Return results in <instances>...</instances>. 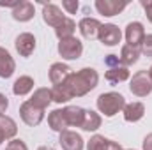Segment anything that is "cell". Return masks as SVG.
<instances>
[{"label": "cell", "mask_w": 152, "mask_h": 150, "mask_svg": "<svg viewBox=\"0 0 152 150\" xmlns=\"http://www.w3.org/2000/svg\"><path fill=\"white\" fill-rule=\"evenodd\" d=\"M99 83V74L94 67H83L78 73H71V76L62 83L71 97H83L92 92Z\"/></svg>", "instance_id": "1"}, {"label": "cell", "mask_w": 152, "mask_h": 150, "mask_svg": "<svg viewBox=\"0 0 152 150\" xmlns=\"http://www.w3.org/2000/svg\"><path fill=\"white\" fill-rule=\"evenodd\" d=\"M99 113H103L104 117H115L117 113H120L126 106V97L118 92H104L97 97L96 101Z\"/></svg>", "instance_id": "2"}, {"label": "cell", "mask_w": 152, "mask_h": 150, "mask_svg": "<svg viewBox=\"0 0 152 150\" xmlns=\"http://www.w3.org/2000/svg\"><path fill=\"white\" fill-rule=\"evenodd\" d=\"M129 92L136 97H147L152 92V79L147 71L134 73L129 81Z\"/></svg>", "instance_id": "3"}, {"label": "cell", "mask_w": 152, "mask_h": 150, "mask_svg": "<svg viewBox=\"0 0 152 150\" xmlns=\"http://www.w3.org/2000/svg\"><path fill=\"white\" fill-rule=\"evenodd\" d=\"M57 50H58V55L64 60H78L81 57V53H83V42L73 36V37L62 39L58 42Z\"/></svg>", "instance_id": "4"}, {"label": "cell", "mask_w": 152, "mask_h": 150, "mask_svg": "<svg viewBox=\"0 0 152 150\" xmlns=\"http://www.w3.org/2000/svg\"><path fill=\"white\" fill-rule=\"evenodd\" d=\"M44 111H46V110H41L37 106H34L30 101H25V103L20 106V117H21V120H23L28 127L39 125V124L42 122V118H44Z\"/></svg>", "instance_id": "5"}, {"label": "cell", "mask_w": 152, "mask_h": 150, "mask_svg": "<svg viewBox=\"0 0 152 150\" xmlns=\"http://www.w3.org/2000/svg\"><path fill=\"white\" fill-rule=\"evenodd\" d=\"M36 37H34V34H30V32H21L18 37L14 39V48H16V51L20 53V57H30L34 51H36Z\"/></svg>", "instance_id": "6"}, {"label": "cell", "mask_w": 152, "mask_h": 150, "mask_svg": "<svg viewBox=\"0 0 152 150\" xmlns=\"http://www.w3.org/2000/svg\"><path fill=\"white\" fill-rule=\"evenodd\" d=\"M99 41L104 44V46H117L122 39V32L120 28L115 25V23H104L101 25V30H99Z\"/></svg>", "instance_id": "7"}, {"label": "cell", "mask_w": 152, "mask_h": 150, "mask_svg": "<svg viewBox=\"0 0 152 150\" xmlns=\"http://www.w3.org/2000/svg\"><path fill=\"white\" fill-rule=\"evenodd\" d=\"M58 143H60L62 150H83V147H85L81 134H78L76 131H71V129H66L60 133Z\"/></svg>", "instance_id": "8"}, {"label": "cell", "mask_w": 152, "mask_h": 150, "mask_svg": "<svg viewBox=\"0 0 152 150\" xmlns=\"http://www.w3.org/2000/svg\"><path fill=\"white\" fill-rule=\"evenodd\" d=\"M124 36H126V42L129 46L140 48L143 39H145V28H143V25L140 21H131V23H127Z\"/></svg>", "instance_id": "9"}, {"label": "cell", "mask_w": 152, "mask_h": 150, "mask_svg": "<svg viewBox=\"0 0 152 150\" xmlns=\"http://www.w3.org/2000/svg\"><path fill=\"white\" fill-rule=\"evenodd\" d=\"M94 7L97 9L99 14L112 18V16L120 14V12L127 7V2H117V0H96V2H94Z\"/></svg>", "instance_id": "10"}, {"label": "cell", "mask_w": 152, "mask_h": 150, "mask_svg": "<svg viewBox=\"0 0 152 150\" xmlns=\"http://www.w3.org/2000/svg\"><path fill=\"white\" fill-rule=\"evenodd\" d=\"M101 21L96 20V18H83L80 20L78 23V28H80V34L87 41H96L99 37V30H101Z\"/></svg>", "instance_id": "11"}, {"label": "cell", "mask_w": 152, "mask_h": 150, "mask_svg": "<svg viewBox=\"0 0 152 150\" xmlns=\"http://www.w3.org/2000/svg\"><path fill=\"white\" fill-rule=\"evenodd\" d=\"M42 20H44L46 25L57 28L66 20V16H64V12L60 11L58 5H55V4H42Z\"/></svg>", "instance_id": "12"}, {"label": "cell", "mask_w": 152, "mask_h": 150, "mask_svg": "<svg viewBox=\"0 0 152 150\" xmlns=\"http://www.w3.org/2000/svg\"><path fill=\"white\" fill-rule=\"evenodd\" d=\"M48 76H50V81L53 87H58L62 85L69 76H71V67L64 62H55L50 66V71H48Z\"/></svg>", "instance_id": "13"}, {"label": "cell", "mask_w": 152, "mask_h": 150, "mask_svg": "<svg viewBox=\"0 0 152 150\" xmlns=\"http://www.w3.org/2000/svg\"><path fill=\"white\" fill-rule=\"evenodd\" d=\"M34 14H36V7H34V4L28 2V0H21L20 5L12 9V18H14L16 21H20V23L30 21V20L34 18Z\"/></svg>", "instance_id": "14"}, {"label": "cell", "mask_w": 152, "mask_h": 150, "mask_svg": "<svg viewBox=\"0 0 152 150\" xmlns=\"http://www.w3.org/2000/svg\"><path fill=\"white\" fill-rule=\"evenodd\" d=\"M16 133H18L16 122L7 115H0V145L5 140H14Z\"/></svg>", "instance_id": "15"}, {"label": "cell", "mask_w": 152, "mask_h": 150, "mask_svg": "<svg viewBox=\"0 0 152 150\" xmlns=\"http://www.w3.org/2000/svg\"><path fill=\"white\" fill-rule=\"evenodd\" d=\"M124 120L126 122H131V124H134V122H140L142 118H143V115H145V104L143 103H129V104H126L124 106Z\"/></svg>", "instance_id": "16"}, {"label": "cell", "mask_w": 152, "mask_h": 150, "mask_svg": "<svg viewBox=\"0 0 152 150\" xmlns=\"http://www.w3.org/2000/svg\"><path fill=\"white\" fill-rule=\"evenodd\" d=\"M16 71V62L11 57V53L5 48H0V78L7 79L14 74Z\"/></svg>", "instance_id": "17"}, {"label": "cell", "mask_w": 152, "mask_h": 150, "mask_svg": "<svg viewBox=\"0 0 152 150\" xmlns=\"http://www.w3.org/2000/svg\"><path fill=\"white\" fill-rule=\"evenodd\" d=\"M48 125H50L51 131H55L58 134L69 127L67 120H66V115H64V108H57V110H53L48 115Z\"/></svg>", "instance_id": "18"}, {"label": "cell", "mask_w": 152, "mask_h": 150, "mask_svg": "<svg viewBox=\"0 0 152 150\" xmlns=\"http://www.w3.org/2000/svg\"><path fill=\"white\" fill-rule=\"evenodd\" d=\"M140 48H134V46H129V44H124L122 50H120V55H118V62L120 66L124 67H129L133 64H136L140 60Z\"/></svg>", "instance_id": "19"}, {"label": "cell", "mask_w": 152, "mask_h": 150, "mask_svg": "<svg viewBox=\"0 0 152 150\" xmlns=\"http://www.w3.org/2000/svg\"><path fill=\"white\" fill-rule=\"evenodd\" d=\"M34 106H37L41 110H46L50 106V103L53 101L51 99V88H46V87H41V88H36L32 97L28 99Z\"/></svg>", "instance_id": "20"}, {"label": "cell", "mask_w": 152, "mask_h": 150, "mask_svg": "<svg viewBox=\"0 0 152 150\" xmlns=\"http://www.w3.org/2000/svg\"><path fill=\"white\" fill-rule=\"evenodd\" d=\"M129 78H131V73H129V69L124 67V66L110 67V69L104 73V79H106L110 85H118V83H122V81H126V79H129Z\"/></svg>", "instance_id": "21"}, {"label": "cell", "mask_w": 152, "mask_h": 150, "mask_svg": "<svg viewBox=\"0 0 152 150\" xmlns=\"http://www.w3.org/2000/svg\"><path fill=\"white\" fill-rule=\"evenodd\" d=\"M103 124V118L99 113H96L94 110H85L83 115V122H81V129L87 133H96Z\"/></svg>", "instance_id": "22"}, {"label": "cell", "mask_w": 152, "mask_h": 150, "mask_svg": "<svg viewBox=\"0 0 152 150\" xmlns=\"http://www.w3.org/2000/svg\"><path fill=\"white\" fill-rule=\"evenodd\" d=\"M64 115H66V120H67L69 127H81L85 110L80 108V106H66L64 108Z\"/></svg>", "instance_id": "23"}, {"label": "cell", "mask_w": 152, "mask_h": 150, "mask_svg": "<svg viewBox=\"0 0 152 150\" xmlns=\"http://www.w3.org/2000/svg\"><path fill=\"white\" fill-rule=\"evenodd\" d=\"M34 78H30V76H20L16 81H14V85H12V94L14 95H27V94H30L32 90H34Z\"/></svg>", "instance_id": "24"}, {"label": "cell", "mask_w": 152, "mask_h": 150, "mask_svg": "<svg viewBox=\"0 0 152 150\" xmlns=\"http://www.w3.org/2000/svg\"><path fill=\"white\" fill-rule=\"evenodd\" d=\"M75 30H76L75 20H71V18H67V16H66V20H64V21L55 28V36L58 37V41H62V39L73 37V36H75Z\"/></svg>", "instance_id": "25"}, {"label": "cell", "mask_w": 152, "mask_h": 150, "mask_svg": "<svg viewBox=\"0 0 152 150\" xmlns=\"http://www.w3.org/2000/svg\"><path fill=\"white\" fill-rule=\"evenodd\" d=\"M51 99H53V103H57V104H64V103L71 101L73 97L67 94V90H66L62 85H58V87H53V88H51Z\"/></svg>", "instance_id": "26"}, {"label": "cell", "mask_w": 152, "mask_h": 150, "mask_svg": "<svg viewBox=\"0 0 152 150\" xmlns=\"http://www.w3.org/2000/svg\"><path fill=\"white\" fill-rule=\"evenodd\" d=\"M106 143H108V138H104L101 134H94L87 141V150H104Z\"/></svg>", "instance_id": "27"}, {"label": "cell", "mask_w": 152, "mask_h": 150, "mask_svg": "<svg viewBox=\"0 0 152 150\" xmlns=\"http://www.w3.org/2000/svg\"><path fill=\"white\" fill-rule=\"evenodd\" d=\"M140 51L147 57V58H152V34H147L142 46H140Z\"/></svg>", "instance_id": "28"}, {"label": "cell", "mask_w": 152, "mask_h": 150, "mask_svg": "<svg viewBox=\"0 0 152 150\" xmlns=\"http://www.w3.org/2000/svg\"><path fill=\"white\" fill-rule=\"evenodd\" d=\"M5 150H28V147H27V143L23 140H11L7 143Z\"/></svg>", "instance_id": "29"}, {"label": "cell", "mask_w": 152, "mask_h": 150, "mask_svg": "<svg viewBox=\"0 0 152 150\" xmlns=\"http://www.w3.org/2000/svg\"><path fill=\"white\" fill-rule=\"evenodd\" d=\"M62 7H64L69 14H75L76 11H78V7H80V4H78L76 0H64V2H62Z\"/></svg>", "instance_id": "30"}, {"label": "cell", "mask_w": 152, "mask_h": 150, "mask_svg": "<svg viewBox=\"0 0 152 150\" xmlns=\"http://www.w3.org/2000/svg\"><path fill=\"white\" fill-rule=\"evenodd\" d=\"M140 5L143 7L147 20H149V21L152 23V0H142V2H140Z\"/></svg>", "instance_id": "31"}, {"label": "cell", "mask_w": 152, "mask_h": 150, "mask_svg": "<svg viewBox=\"0 0 152 150\" xmlns=\"http://www.w3.org/2000/svg\"><path fill=\"white\" fill-rule=\"evenodd\" d=\"M104 64L108 66V69H110V67H117V66H120V62H118V55H108V57L104 58Z\"/></svg>", "instance_id": "32"}, {"label": "cell", "mask_w": 152, "mask_h": 150, "mask_svg": "<svg viewBox=\"0 0 152 150\" xmlns=\"http://www.w3.org/2000/svg\"><path fill=\"white\" fill-rule=\"evenodd\" d=\"M9 108V99L0 92V115H5V110Z\"/></svg>", "instance_id": "33"}, {"label": "cell", "mask_w": 152, "mask_h": 150, "mask_svg": "<svg viewBox=\"0 0 152 150\" xmlns=\"http://www.w3.org/2000/svg\"><path fill=\"white\" fill-rule=\"evenodd\" d=\"M143 150H152V133H149L145 138H143Z\"/></svg>", "instance_id": "34"}, {"label": "cell", "mask_w": 152, "mask_h": 150, "mask_svg": "<svg viewBox=\"0 0 152 150\" xmlns=\"http://www.w3.org/2000/svg\"><path fill=\"white\" fill-rule=\"evenodd\" d=\"M20 2H21V0H11V2H7V0H5V2L0 0V7H12V9H14V7L20 5Z\"/></svg>", "instance_id": "35"}, {"label": "cell", "mask_w": 152, "mask_h": 150, "mask_svg": "<svg viewBox=\"0 0 152 150\" xmlns=\"http://www.w3.org/2000/svg\"><path fill=\"white\" fill-rule=\"evenodd\" d=\"M104 150H124V149H122L117 141H113V140H108V143H106Z\"/></svg>", "instance_id": "36"}, {"label": "cell", "mask_w": 152, "mask_h": 150, "mask_svg": "<svg viewBox=\"0 0 152 150\" xmlns=\"http://www.w3.org/2000/svg\"><path fill=\"white\" fill-rule=\"evenodd\" d=\"M37 150H55V149H51V147H48V145H42V147H39Z\"/></svg>", "instance_id": "37"}, {"label": "cell", "mask_w": 152, "mask_h": 150, "mask_svg": "<svg viewBox=\"0 0 152 150\" xmlns=\"http://www.w3.org/2000/svg\"><path fill=\"white\" fill-rule=\"evenodd\" d=\"M147 73H149V76H151V79H152V66H151V69H149Z\"/></svg>", "instance_id": "38"}, {"label": "cell", "mask_w": 152, "mask_h": 150, "mask_svg": "<svg viewBox=\"0 0 152 150\" xmlns=\"http://www.w3.org/2000/svg\"><path fill=\"white\" fill-rule=\"evenodd\" d=\"M127 150H134V149H127Z\"/></svg>", "instance_id": "39"}]
</instances>
